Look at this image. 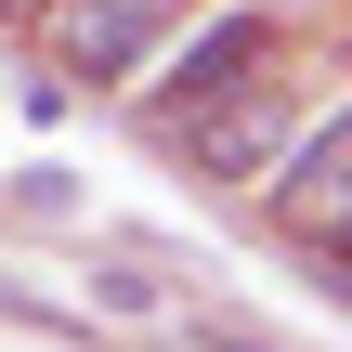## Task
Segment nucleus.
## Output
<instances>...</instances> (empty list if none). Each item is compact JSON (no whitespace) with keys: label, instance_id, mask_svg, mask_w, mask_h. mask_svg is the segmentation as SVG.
Returning a JSON list of instances; mask_svg holds the SVG:
<instances>
[{"label":"nucleus","instance_id":"obj_1","mask_svg":"<svg viewBox=\"0 0 352 352\" xmlns=\"http://www.w3.org/2000/svg\"><path fill=\"white\" fill-rule=\"evenodd\" d=\"M287 52V0H235V13H209V26H183V39H157L144 52V91H131V131L144 144H170L196 104H222L235 78H261Z\"/></svg>","mask_w":352,"mask_h":352},{"label":"nucleus","instance_id":"obj_2","mask_svg":"<svg viewBox=\"0 0 352 352\" xmlns=\"http://www.w3.org/2000/svg\"><path fill=\"white\" fill-rule=\"evenodd\" d=\"M314 104H327V78H314V91H300V78H287V52H274V65H261V78H235V91H222V104H196V118H183V131H170V157H183V170H196V183H261V170H274V157H287V131H300V118H314Z\"/></svg>","mask_w":352,"mask_h":352},{"label":"nucleus","instance_id":"obj_3","mask_svg":"<svg viewBox=\"0 0 352 352\" xmlns=\"http://www.w3.org/2000/svg\"><path fill=\"white\" fill-rule=\"evenodd\" d=\"M248 196H261L287 235H352V104H340V91L287 131V157H274Z\"/></svg>","mask_w":352,"mask_h":352},{"label":"nucleus","instance_id":"obj_4","mask_svg":"<svg viewBox=\"0 0 352 352\" xmlns=\"http://www.w3.org/2000/svg\"><path fill=\"white\" fill-rule=\"evenodd\" d=\"M91 300H104L118 327H170V274H157V261H91Z\"/></svg>","mask_w":352,"mask_h":352},{"label":"nucleus","instance_id":"obj_5","mask_svg":"<svg viewBox=\"0 0 352 352\" xmlns=\"http://www.w3.org/2000/svg\"><path fill=\"white\" fill-rule=\"evenodd\" d=\"M13 209H26V222H78V183H65V170H26Z\"/></svg>","mask_w":352,"mask_h":352},{"label":"nucleus","instance_id":"obj_6","mask_svg":"<svg viewBox=\"0 0 352 352\" xmlns=\"http://www.w3.org/2000/svg\"><path fill=\"white\" fill-rule=\"evenodd\" d=\"M183 352H287V340H261V327H222V314H196V327H183Z\"/></svg>","mask_w":352,"mask_h":352}]
</instances>
